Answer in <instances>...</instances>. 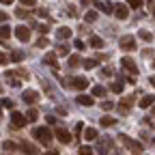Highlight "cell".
<instances>
[{"instance_id":"1","label":"cell","mask_w":155,"mask_h":155,"mask_svg":"<svg viewBox=\"0 0 155 155\" xmlns=\"http://www.w3.org/2000/svg\"><path fill=\"white\" fill-rule=\"evenodd\" d=\"M119 140H121V142H123V144L129 149V153H131V155H144V147H142L138 140H131V138H127L125 134H121V136H119Z\"/></svg>"},{"instance_id":"2","label":"cell","mask_w":155,"mask_h":155,"mask_svg":"<svg viewBox=\"0 0 155 155\" xmlns=\"http://www.w3.org/2000/svg\"><path fill=\"white\" fill-rule=\"evenodd\" d=\"M32 136H35L41 144H50V142H52V131H50V127H35V129H32Z\"/></svg>"},{"instance_id":"3","label":"cell","mask_w":155,"mask_h":155,"mask_svg":"<svg viewBox=\"0 0 155 155\" xmlns=\"http://www.w3.org/2000/svg\"><path fill=\"white\" fill-rule=\"evenodd\" d=\"M26 71L24 69H17V71H7L5 73V80L11 84V86H19V80H17V78H24V80H26Z\"/></svg>"},{"instance_id":"4","label":"cell","mask_w":155,"mask_h":155,"mask_svg":"<svg viewBox=\"0 0 155 155\" xmlns=\"http://www.w3.org/2000/svg\"><path fill=\"white\" fill-rule=\"evenodd\" d=\"M26 123H28V119H26L22 112H17V110L11 112V125H13V129H22Z\"/></svg>"},{"instance_id":"5","label":"cell","mask_w":155,"mask_h":155,"mask_svg":"<svg viewBox=\"0 0 155 155\" xmlns=\"http://www.w3.org/2000/svg\"><path fill=\"white\" fill-rule=\"evenodd\" d=\"M121 50L123 52H134L136 50V39L131 37V35H127V37H121Z\"/></svg>"},{"instance_id":"6","label":"cell","mask_w":155,"mask_h":155,"mask_svg":"<svg viewBox=\"0 0 155 155\" xmlns=\"http://www.w3.org/2000/svg\"><path fill=\"white\" fill-rule=\"evenodd\" d=\"M121 67H123L125 71H129L131 75H136V73H138V67H136V63H134V58H129V56L121 58Z\"/></svg>"},{"instance_id":"7","label":"cell","mask_w":155,"mask_h":155,"mask_svg":"<svg viewBox=\"0 0 155 155\" xmlns=\"http://www.w3.org/2000/svg\"><path fill=\"white\" fill-rule=\"evenodd\" d=\"M134 97H123V99L119 101V110H121V114H127L129 110H131V106H134Z\"/></svg>"},{"instance_id":"8","label":"cell","mask_w":155,"mask_h":155,"mask_svg":"<svg viewBox=\"0 0 155 155\" xmlns=\"http://www.w3.org/2000/svg\"><path fill=\"white\" fill-rule=\"evenodd\" d=\"M15 37L19 39V41H28L30 39V28L28 26H17L15 28Z\"/></svg>"},{"instance_id":"9","label":"cell","mask_w":155,"mask_h":155,"mask_svg":"<svg viewBox=\"0 0 155 155\" xmlns=\"http://www.w3.org/2000/svg\"><path fill=\"white\" fill-rule=\"evenodd\" d=\"M114 15L119 17V19H127V15H129L127 5H114Z\"/></svg>"},{"instance_id":"10","label":"cell","mask_w":155,"mask_h":155,"mask_svg":"<svg viewBox=\"0 0 155 155\" xmlns=\"http://www.w3.org/2000/svg\"><path fill=\"white\" fill-rule=\"evenodd\" d=\"M71 86L78 88V91H84V88L88 86V78H73V80H71Z\"/></svg>"},{"instance_id":"11","label":"cell","mask_w":155,"mask_h":155,"mask_svg":"<svg viewBox=\"0 0 155 155\" xmlns=\"http://www.w3.org/2000/svg\"><path fill=\"white\" fill-rule=\"evenodd\" d=\"M56 138L61 140L63 144H69V142H71V134H69L67 129H61V127H58V129H56Z\"/></svg>"},{"instance_id":"12","label":"cell","mask_w":155,"mask_h":155,"mask_svg":"<svg viewBox=\"0 0 155 155\" xmlns=\"http://www.w3.org/2000/svg\"><path fill=\"white\" fill-rule=\"evenodd\" d=\"M75 101L80 104V106H93V104H95L93 95H78V97H75Z\"/></svg>"},{"instance_id":"13","label":"cell","mask_w":155,"mask_h":155,"mask_svg":"<svg viewBox=\"0 0 155 155\" xmlns=\"http://www.w3.org/2000/svg\"><path fill=\"white\" fill-rule=\"evenodd\" d=\"M24 101H26V104H30V106H32V104H37V101H39L37 91H26V93H24Z\"/></svg>"},{"instance_id":"14","label":"cell","mask_w":155,"mask_h":155,"mask_svg":"<svg viewBox=\"0 0 155 155\" xmlns=\"http://www.w3.org/2000/svg\"><path fill=\"white\" fill-rule=\"evenodd\" d=\"M138 104H140V108H149V106H153V104H155V95H142Z\"/></svg>"},{"instance_id":"15","label":"cell","mask_w":155,"mask_h":155,"mask_svg":"<svg viewBox=\"0 0 155 155\" xmlns=\"http://www.w3.org/2000/svg\"><path fill=\"white\" fill-rule=\"evenodd\" d=\"M88 43H91L95 50H101V48H104V39H101V37H97V35H91Z\"/></svg>"},{"instance_id":"16","label":"cell","mask_w":155,"mask_h":155,"mask_svg":"<svg viewBox=\"0 0 155 155\" xmlns=\"http://www.w3.org/2000/svg\"><path fill=\"white\" fill-rule=\"evenodd\" d=\"M19 149H22V153H26V155H35V153H37V149H35L32 142H22V147H19Z\"/></svg>"},{"instance_id":"17","label":"cell","mask_w":155,"mask_h":155,"mask_svg":"<svg viewBox=\"0 0 155 155\" xmlns=\"http://www.w3.org/2000/svg\"><path fill=\"white\" fill-rule=\"evenodd\" d=\"M99 125L101 127H112V125H116V119H114V116H101Z\"/></svg>"},{"instance_id":"18","label":"cell","mask_w":155,"mask_h":155,"mask_svg":"<svg viewBox=\"0 0 155 155\" xmlns=\"http://www.w3.org/2000/svg\"><path fill=\"white\" fill-rule=\"evenodd\" d=\"M56 37H58V39H69V37H71V28H67V26L58 28V30H56Z\"/></svg>"},{"instance_id":"19","label":"cell","mask_w":155,"mask_h":155,"mask_svg":"<svg viewBox=\"0 0 155 155\" xmlns=\"http://www.w3.org/2000/svg\"><path fill=\"white\" fill-rule=\"evenodd\" d=\"M9 37H11V28L7 24L0 26V41H9Z\"/></svg>"},{"instance_id":"20","label":"cell","mask_w":155,"mask_h":155,"mask_svg":"<svg viewBox=\"0 0 155 155\" xmlns=\"http://www.w3.org/2000/svg\"><path fill=\"white\" fill-rule=\"evenodd\" d=\"M138 37L142 39V41H147V43H151V41H153V35H151L149 30H144V28H140V30H138Z\"/></svg>"},{"instance_id":"21","label":"cell","mask_w":155,"mask_h":155,"mask_svg":"<svg viewBox=\"0 0 155 155\" xmlns=\"http://www.w3.org/2000/svg\"><path fill=\"white\" fill-rule=\"evenodd\" d=\"M97 9H101L104 13H114V5H108V2H97Z\"/></svg>"},{"instance_id":"22","label":"cell","mask_w":155,"mask_h":155,"mask_svg":"<svg viewBox=\"0 0 155 155\" xmlns=\"http://www.w3.org/2000/svg\"><path fill=\"white\" fill-rule=\"evenodd\" d=\"M22 58H24V52H22V50H13V52H11V61H13V63H19Z\"/></svg>"},{"instance_id":"23","label":"cell","mask_w":155,"mask_h":155,"mask_svg":"<svg viewBox=\"0 0 155 155\" xmlns=\"http://www.w3.org/2000/svg\"><path fill=\"white\" fill-rule=\"evenodd\" d=\"M26 119H28V121H30V123H35V121H37V119H39V112H37V110H35V108H30V110H28V112H26Z\"/></svg>"},{"instance_id":"24","label":"cell","mask_w":155,"mask_h":155,"mask_svg":"<svg viewBox=\"0 0 155 155\" xmlns=\"http://www.w3.org/2000/svg\"><path fill=\"white\" fill-rule=\"evenodd\" d=\"M56 54H58V56H67V54H69V45H67V43L58 45V48H56Z\"/></svg>"},{"instance_id":"25","label":"cell","mask_w":155,"mask_h":155,"mask_svg":"<svg viewBox=\"0 0 155 155\" xmlns=\"http://www.w3.org/2000/svg\"><path fill=\"white\" fill-rule=\"evenodd\" d=\"M97 63H99V61H95V58H86L82 65H84V69H95V67H97Z\"/></svg>"},{"instance_id":"26","label":"cell","mask_w":155,"mask_h":155,"mask_svg":"<svg viewBox=\"0 0 155 155\" xmlns=\"http://www.w3.org/2000/svg\"><path fill=\"white\" fill-rule=\"evenodd\" d=\"M56 56H58V54L50 52V54H45V58H43V61H45L48 65H56Z\"/></svg>"},{"instance_id":"27","label":"cell","mask_w":155,"mask_h":155,"mask_svg":"<svg viewBox=\"0 0 155 155\" xmlns=\"http://www.w3.org/2000/svg\"><path fill=\"white\" fill-rule=\"evenodd\" d=\"M84 138H86V140H95V138H97V129H93V127L86 129V131H84Z\"/></svg>"},{"instance_id":"28","label":"cell","mask_w":155,"mask_h":155,"mask_svg":"<svg viewBox=\"0 0 155 155\" xmlns=\"http://www.w3.org/2000/svg\"><path fill=\"white\" fill-rule=\"evenodd\" d=\"M110 91L112 93H123V82H112L110 84Z\"/></svg>"},{"instance_id":"29","label":"cell","mask_w":155,"mask_h":155,"mask_svg":"<svg viewBox=\"0 0 155 155\" xmlns=\"http://www.w3.org/2000/svg\"><path fill=\"white\" fill-rule=\"evenodd\" d=\"M104 95H106L104 86H93V97H104Z\"/></svg>"},{"instance_id":"30","label":"cell","mask_w":155,"mask_h":155,"mask_svg":"<svg viewBox=\"0 0 155 155\" xmlns=\"http://www.w3.org/2000/svg\"><path fill=\"white\" fill-rule=\"evenodd\" d=\"M80 61H82V58H80V56H71V58H69V67L73 69V67H78V65H82Z\"/></svg>"},{"instance_id":"31","label":"cell","mask_w":155,"mask_h":155,"mask_svg":"<svg viewBox=\"0 0 155 155\" xmlns=\"http://www.w3.org/2000/svg\"><path fill=\"white\" fill-rule=\"evenodd\" d=\"M125 2H127L131 9H140V7H142V0H125Z\"/></svg>"},{"instance_id":"32","label":"cell","mask_w":155,"mask_h":155,"mask_svg":"<svg viewBox=\"0 0 155 155\" xmlns=\"http://www.w3.org/2000/svg\"><path fill=\"white\" fill-rule=\"evenodd\" d=\"M48 43H50V41H48V39H45V37H39L35 45H37V48H48Z\"/></svg>"},{"instance_id":"33","label":"cell","mask_w":155,"mask_h":155,"mask_svg":"<svg viewBox=\"0 0 155 155\" xmlns=\"http://www.w3.org/2000/svg\"><path fill=\"white\" fill-rule=\"evenodd\" d=\"M84 19H86V22L91 24V22H95V19H97V13H95V11H88V13L84 15Z\"/></svg>"},{"instance_id":"34","label":"cell","mask_w":155,"mask_h":155,"mask_svg":"<svg viewBox=\"0 0 155 155\" xmlns=\"http://www.w3.org/2000/svg\"><path fill=\"white\" fill-rule=\"evenodd\" d=\"M35 28H37V30H39V32H41V35H45V32H48V30H50V26H45V24H37V26H35Z\"/></svg>"},{"instance_id":"35","label":"cell","mask_w":155,"mask_h":155,"mask_svg":"<svg viewBox=\"0 0 155 155\" xmlns=\"http://www.w3.org/2000/svg\"><path fill=\"white\" fill-rule=\"evenodd\" d=\"M80 155H93V149L91 147H80Z\"/></svg>"},{"instance_id":"36","label":"cell","mask_w":155,"mask_h":155,"mask_svg":"<svg viewBox=\"0 0 155 155\" xmlns=\"http://www.w3.org/2000/svg\"><path fill=\"white\" fill-rule=\"evenodd\" d=\"M15 15H17L19 19H22V17H28V11H24V9H17V11H15Z\"/></svg>"},{"instance_id":"37","label":"cell","mask_w":155,"mask_h":155,"mask_svg":"<svg viewBox=\"0 0 155 155\" xmlns=\"http://www.w3.org/2000/svg\"><path fill=\"white\" fill-rule=\"evenodd\" d=\"M9 63V58H7V54L5 52H0V65H7Z\"/></svg>"},{"instance_id":"38","label":"cell","mask_w":155,"mask_h":155,"mask_svg":"<svg viewBox=\"0 0 155 155\" xmlns=\"http://www.w3.org/2000/svg\"><path fill=\"white\" fill-rule=\"evenodd\" d=\"M2 149H5V151H13V149H15V144H13V142H5V144H2Z\"/></svg>"},{"instance_id":"39","label":"cell","mask_w":155,"mask_h":155,"mask_svg":"<svg viewBox=\"0 0 155 155\" xmlns=\"http://www.w3.org/2000/svg\"><path fill=\"white\" fill-rule=\"evenodd\" d=\"M19 2H22V5H26V7H35V2H37V0H19Z\"/></svg>"},{"instance_id":"40","label":"cell","mask_w":155,"mask_h":155,"mask_svg":"<svg viewBox=\"0 0 155 155\" xmlns=\"http://www.w3.org/2000/svg\"><path fill=\"white\" fill-rule=\"evenodd\" d=\"M84 48H86L84 41H75V50H84Z\"/></svg>"},{"instance_id":"41","label":"cell","mask_w":155,"mask_h":155,"mask_svg":"<svg viewBox=\"0 0 155 155\" xmlns=\"http://www.w3.org/2000/svg\"><path fill=\"white\" fill-rule=\"evenodd\" d=\"M147 5H149V7H151V13H153V15H155V0H147Z\"/></svg>"},{"instance_id":"42","label":"cell","mask_w":155,"mask_h":155,"mask_svg":"<svg viewBox=\"0 0 155 155\" xmlns=\"http://www.w3.org/2000/svg\"><path fill=\"white\" fill-rule=\"evenodd\" d=\"M142 56H147V58H153V50H142Z\"/></svg>"},{"instance_id":"43","label":"cell","mask_w":155,"mask_h":155,"mask_svg":"<svg viewBox=\"0 0 155 155\" xmlns=\"http://www.w3.org/2000/svg\"><path fill=\"white\" fill-rule=\"evenodd\" d=\"M110 73H112V69H110V67H104V69H101V75H104V78H106V75H110Z\"/></svg>"},{"instance_id":"44","label":"cell","mask_w":155,"mask_h":155,"mask_svg":"<svg viewBox=\"0 0 155 155\" xmlns=\"http://www.w3.org/2000/svg\"><path fill=\"white\" fill-rule=\"evenodd\" d=\"M2 106H5V108H13V101H11V99H2Z\"/></svg>"},{"instance_id":"45","label":"cell","mask_w":155,"mask_h":155,"mask_svg":"<svg viewBox=\"0 0 155 155\" xmlns=\"http://www.w3.org/2000/svg\"><path fill=\"white\" fill-rule=\"evenodd\" d=\"M101 108H104V110H110V108H112V101H104Z\"/></svg>"},{"instance_id":"46","label":"cell","mask_w":155,"mask_h":155,"mask_svg":"<svg viewBox=\"0 0 155 155\" xmlns=\"http://www.w3.org/2000/svg\"><path fill=\"white\" fill-rule=\"evenodd\" d=\"M82 129H84V123H75V131H78V134H80Z\"/></svg>"},{"instance_id":"47","label":"cell","mask_w":155,"mask_h":155,"mask_svg":"<svg viewBox=\"0 0 155 155\" xmlns=\"http://www.w3.org/2000/svg\"><path fill=\"white\" fill-rule=\"evenodd\" d=\"M69 15H78V9H73V7H69V11H67Z\"/></svg>"},{"instance_id":"48","label":"cell","mask_w":155,"mask_h":155,"mask_svg":"<svg viewBox=\"0 0 155 155\" xmlns=\"http://www.w3.org/2000/svg\"><path fill=\"white\" fill-rule=\"evenodd\" d=\"M0 22H7V13H2V11H0Z\"/></svg>"},{"instance_id":"49","label":"cell","mask_w":155,"mask_h":155,"mask_svg":"<svg viewBox=\"0 0 155 155\" xmlns=\"http://www.w3.org/2000/svg\"><path fill=\"white\" fill-rule=\"evenodd\" d=\"M43 155H58V151H56V149H52V151H48V153H43Z\"/></svg>"},{"instance_id":"50","label":"cell","mask_w":155,"mask_h":155,"mask_svg":"<svg viewBox=\"0 0 155 155\" xmlns=\"http://www.w3.org/2000/svg\"><path fill=\"white\" fill-rule=\"evenodd\" d=\"M13 0H0V5H11Z\"/></svg>"},{"instance_id":"51","label":"cell","mask_w":155,"mask_h":155,"mask_svg":"<svg viewBox=\"0 0 155 155\" xmlns=\"http://www.w3.org/2000/svg\"><path fill=\"white\" fill-rule=\"evenodd\" d=\"M149 80H151V84H153V88H155V75H151Z\"/></svg>"},{"instance_id":"52","label":"cell","mask_w":155,"mask_h":155,"mask_svg":"<svg viewBox=\"0 0 155 155\" xmlns=\"http://www.w3.org/2000/svg\"><path fill=\"white\" fill-rule=\"evenodd\" d=\"M153 116H155V106H153Z\"/></svg>"},{"instance_id":"53","label":"cell","mask_w":155,"mask_h":155,"mask_svg":"<svg viewBox=\"0 0 155 155\" xmlns=\"http://www.w3.org/2000/svg\"><path fill=\"white\" fill-rule=\"evenodd\" d=\"M153 69H155V61H153Z\"/></svg>"},{"instance_id":"54","label":"cell","mask_w":155,"mask_h":155,"mask_svg":"<svg viewBox=\"0 0 155 155\" xmlns=\"http://www.w3.org/2000/svg\"><path fill=\"white\" fill-rule=\"evenodd\" d=\"M153 129H155V123H153Z\"/></svg>"},{"instance_id":"55","label":"cell","mask_w":155,"mask_h":155,"mask_svg":"<svg viewBox=\"0 0 155 155\" xmlns=\"http://www.w3.org/2000/svg\"><path fill=\"white\" fill-rule=\"evenodd\" d=\"M153 147H155V140H153Z\"/></svg>"},{"instance_id":"56","label":"cell","mask_w":155,"mask_h":155,"mask_svg":"<svg viewBox=\"0 0 155 155\" xmlns=\"http://www.w3.org/2000/svg\"><path fill=\"white\" fill-rule=\"evenodd\" d=\"M0 114H2V112H0Z\"/></svg>"}]
</instances>
